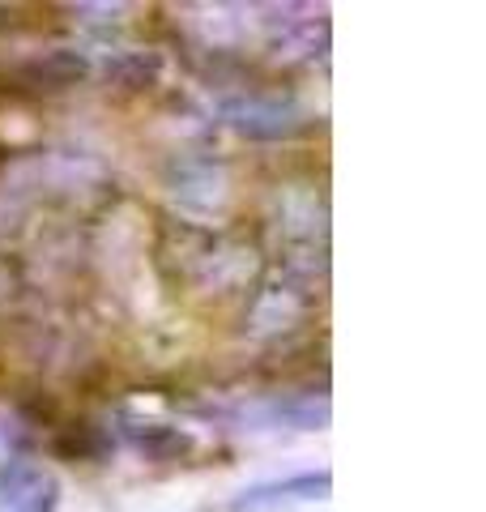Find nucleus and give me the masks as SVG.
Wrapping results in <instances>:
<instances>
[{"label":"nucleus","instance_id":"2","mask_svg":"<svg viewBox=\"0 0 486 512\" xmlns=\"http://www.w3.org/2000/svg\"><path fill=\"white\" fill-rule=\"evenodd\" d=\"M329 491V474H303V478H286V483H269V487H252L235 500V512H273L286 504H303V500H320Z\"/></svg>","mask_w":486,"mask_h":512},{"label":"nucleus","instance_id":"1","mask_svg":"<svg viewBox=\"0 0 486 512\" xmlns=\"http://www.w3.org/2000/svg\"><path fill=\"white\" fill-rule=\"evenodd\" d=\"M0 504L9 512H52L56 508V483L35 466H9L0 474Z\"/></svg>","mask_w":486,"mask_h":512},{"label":"nucleus","instance_id":"3","mask_svg":"<svg viewBox=\"0 0 486 512\" xmlns=\"http://www.w3.org/2000/svg\"><path fill=\"white\" fill-rule=\"evenodd\" d=\"M128 440H133L145 457H171V453H184L188 440L180 436L175 427H162V423H133L128 427Z\"/></svg>","mask_w":486,"mask_h":512}]
</instances>
